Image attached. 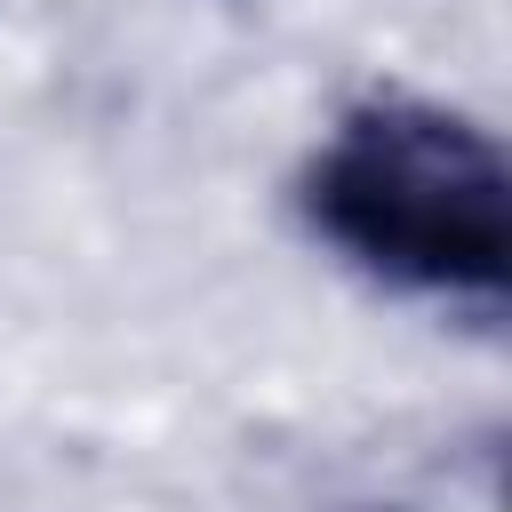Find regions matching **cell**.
Segmentation results:
<instances>
[{
	"instance_id": "6da1fadb",
	"label": "cell",
	"mask_w": 512,
	"mask_h": 512,
	"mask_svg": "<svg viewBox=\"0 0 512 512\" xmlns=\"http://www.w3.org/2000/svg\"><path fill=\"white\" fill-rule=\"evenodd\" d=\"M304 224L360 272L440 296L496 304L512 264V168L504 144L424 96H368L304 160Z\"/></svg>"
}]
</instances>
